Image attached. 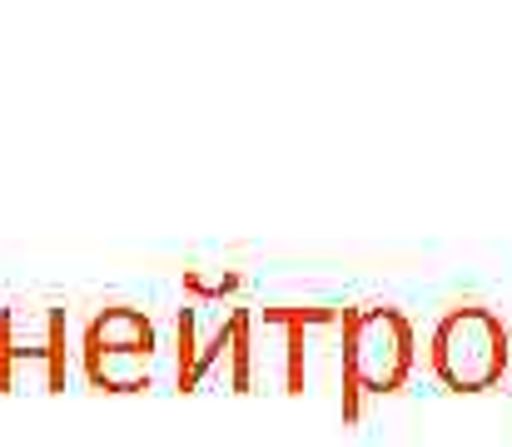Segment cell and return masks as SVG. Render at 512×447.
<instances>
[{
  "mask_svg": "<svg viewBox=\"0 0 512 447\" xmlns=\"http://www.w3.org/2000/svg\"><path fill=\"white\" fill-rule=\"evenodd\" d=\"M348 363L368 388H393L408 368V323L398 313H363L353 323V343H348Z\"/></svg>",
  "mask_w": 512,
  "mask_h": 447,
  "instance_id": "cell-2",
  "label": "cell"
},
{
  "mask_svg": "<svg viewBox=\"0 0 512 447\" xmlns=\"http://www.w3.org/2000/svg\"><path fill=\"white\" fill-rule=\"evenodd\" d=\"M508 363V338H503V323L483 308H458L443 318V328L433 333V368L473 393V388H488Z\"/></svg>",
  "mask_w": 512,
  "mask_h": 447,
  "instance_id": "cell-1",
  "label": "cell"
}]
</instances>
